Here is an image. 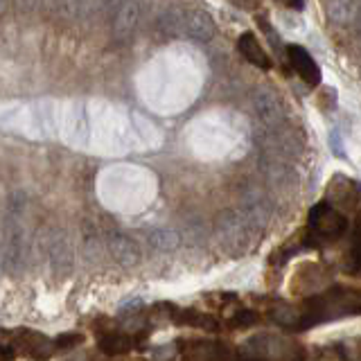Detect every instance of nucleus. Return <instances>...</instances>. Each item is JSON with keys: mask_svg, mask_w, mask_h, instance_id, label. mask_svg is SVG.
Returning a JSON list of instances; mask_svg holds the SVG:
<instances>
[{"mask_svg": "<svg viewBox=\"0 0 361 361\" xmlns=\"http://www.w3.org/2000/svg\"><path fill=\"white\" fill-rule=\"evenodd\" d=\"M310 228L319 237L334 240V237H341L345 233L348 219L336 208H332L330 203H316L310 210Z\"/></svg>", "mask_w": 361, "mask_h": 361, "instance_id": "nucleus-1", "label": "nucleus"}, {"mask_svg": "<svg viewBox=\"0 0 361 361\" xmlns=\"http://www.w3.org/2000/svg\"><path fill=\"white\" fill-rule=\"evenodd\" d=\"M23 259V231L14 217H9L5 221L3 231V267L7 269V274H16L20 269Z\"/></svg>", "mask_w": 361, "mask_h": 361, "instance_id": "nucleus-2", "label": "nucleus"}, {"mask_svg": "<svg viewBox=\"0 0 361 361\" xmlns=\"http://www.w3.org/2000/svg\"><path fill=\"white\" fill-rule=\"evenodd\" d=\"M45 246H48L52 271L59 278H66L73 269V251H71V244H68V240H66V235L59 231H52Z\"/></svg>", "mask_w": 361, "mask_h": 361, "instance_id": "nucleus-3", "label": "nucleus"}, {"mask_svg": "<svg viewBox=\"0 0 361 361\" xmlns=\"http://www.w3.org/2000/svg\"><path fill=\"white\" fill-rule=\"evenodd\" d=\"M287 54H289V61L293 66V71L302 77V82H307L310 86L321 84V68L312 59V54L307 50L300 48V45H289Z\"/></svg>", "mask_w": 361, "mask_h": 361, "instance_id": "nucleus-4", "label": "nucleus"}, {"mask_svg": "<svg viewBox=\"0 0 361 361\" xmlns=\"http://www.w3.org/2000/svg\"><path fill=\"white\" fill-rule=\"evenodd\" d=\"M138 18H140L138 5L133 0H124L120 9L116 11V16H113V37H116V41L131 39V34L138 27Z\"/></svg>", "mask_w": 361, "mask_h": 361, "instance_id": "nucleus-5", "label": "nucleus"}, {"mask_svg": "<svg viewBox=\"0 0 361 361\" xmlns=\"http://www.w3.org/2000/svg\"><path fill=\"white\" fill-rule=\"evenodd\" d=\"M16 345L25 355L37 357V359H48L52 355V350H54V343L50 341L48 336H43L39 332H32V330H20L16 334Z\"/></svg>", "mask_w": 361, "mask_h": 361, "instance_id": "nucleus-6", "label": "nucleus"}, {"mask_svg": "<svg viewBox=\"0 0 361 361\" xmlns=\"http://www.w3.org/2000/svg\"><path fill=\"white\" fill-rule=\"evenodd\" d=\"M109 251L116 257V262L124 264V267H133L138 264L140 259V248L135 244L131 237L127 235H113L109 237Z\"/></svg>", "mask_w": 361, "mask_h": 361, "instance_id": "nucleus-7", "label": "nucleus"}, {"mask_svg": "<svg viewBox=\"0 0 361 361\" xmlns=\"http://www.w3.org/2000/svg\"><path fill=\"white\" fill-rule=\"evenodd\" d=\"M237 50H240L244 54V59L248 63H253L257 68H262V71H269L271 68V59L269 54L264 52V48L259 45V41L255 39L253 32H244L240 41H237Z\"/></svg>", "mask_w": 361, "mask_h": 361, "instance_id": "nucleus-8", "label": "nucleus"}, {"mask_svg": "<svg viewBox=\"0 0 361 361\" xmlns=\"http://www.w3.org/2000/svg\"><path fill=\"white\" fill-rule=\"evenodd\" d=\"M212 34H214V23L210 20L208 14L192 11L190 16H185V37L195 41H210Z\"/></svg>", "mask_w": 361, "mask_h": 361, "instance_id": "nucleus-9", "label": "nucleus"}, {"mask_svg": "<svg viewBox=\"0 0 361 361\" xmlns=\"http://www.w3.org/2000/svg\"><path fill=\"white\" fill-rule=\"evenodd\" d=\"M255 113L259 116V120L267 122V124H276L282 118V106L278 97H274L267 90L255 95Z\"/></svg>", "mask_w": 361, "mask_h": 361, "instance_id": "nucleus-10", "label": "nucleus"}, {"mask_svg": "<svg viewBox=\"0 0 361 361\" xmlns=\"http://www.w3.org/2000/svg\"><path fill=\"white\" fill-rule=\"evenodd\" d=\"M195 348L188 350L190 361H224L226 359V348L219 343H208V341H195Z\"/></svg>", "mask_w": 361, "mask_h": 361, "instance_id": "nucleus-11", "label": "nucleus"}, {"mask_svg": "<svg viewBox=\"0 0 361 361\" xmlns=\"http://www.w3.org/2000/svg\"><path fill=\"white\" fill-rule=\"evenodd\" d=\"M327 16L336 23H348L357 16V0H325Z\"/></svg>", "mask_w": 361, "mask_h": 361, "instance_id": "nucleus-12", "label": "nucleus"}, {"mask_svg": "<svg viewBox=\"0 0 361 361\" xmlns=\"http://www.w3.org/2000/svg\"><path fill=\"white\" fill-rule=\"evenodd\" d=\"M149 244L156 248V251L169 253V251H174V248H178L180 237L172 228H158V231H152L149 233Z\"/></svg>", "mask_w": 361, "mask_h": 361, "instance_id": "nucleus-13", "label": "nucleus"}, {"mask_svg": "<svg viewBox=\"0 0 361 361\" xmlns=\"http://www.w3.org/2000/svg\"><path fill=\"white\" fill-rule=\"evenodd\" d=\"M99 348L104 355H111V357H118V355H124L131 350V338L124 336V334H109L99 341Z\"/></svg>", "mask_w": 361, "mask_h": 361, "instance_id": "nucleus-14", "label": "nucleus"}, {"mask_svg": "<svg viewBox=\"0 0 361 361\" xmlns=\"http://www.w3.org/2000/svg\"><path fill=\"white\" fill-rule=\"evenodd\" d=\"M271 319L278 325L293 327V330H300V312H296L289 305H278V307L271 310Z\"/></svg>", "mask_w": 361, "mask_h": 361, "instance_id": "nucleus-15", "label": "nucleus"}, {"mask_svg": "<svg viewBox=\"0 0 361 361\" xmlns=\"http://www.w3.org/2000/svg\"><path fill=\"white\" fill-rule=\"evenodd\" d=\"M345 269L350 271V274H355V271H359V269H361V244H357V242H355L353 251L348 253Z\"/></svg>", "mask_w": 361, "mask_h": 361, "instance_id": "nucleus-16", "label": "nucleus"}, {"mask_svg": "<svg viewBox=\"0 0 361 361\" xmlns=\"http://www.w3.org/2000/svg\"><path fill=\"white\" fill-rule=\"evenodd\" d=\"M174 321L178 325H197L199 314L195 310H180V312H174Z\"/></svg>", "mask_w": 361, "mask_h": 361, "instance_id": "nucleus-17", "label": "nucleus"}, {"mask_svg": "<svg viewBox=\"0 0 361 361\" xmlns=\"http://www.w3.org/2000/svg\"><path fill=\"white\" fill-rule=\"evenodd\" d=\"M255 321H257V314H255V312H251V310H242V312H237V314L233 316L231 325H240V327H244V325H253Z\"/></svg>", "mask_w": 361, "mask_h": 361, "instance_id": "nucleus-18", "label": "nucleus"}, {"mask_svg": "<svg viewBox=\"0 0 361 361\" xmlns=\"http://www.w3.org/2000/svg\"><path fill=\"white\" fill-rule=\"evenodd\" d=\"M82 334H61L59 338L54 341V348H59V350H68V348H73L77 343H82Z\"/></svg>", "mask_w": 361, "mask_h": 361, "instance_id": "nucleus-19", "label": "nucleus"}, {"mask_svg": "<svg viewBox=\"0 0 361 361\" xmlns=\"http://www.w3.org/2000/svg\"><path fill=\"white\" fill-rule=\"evenodd\" d=\"M199 327H208V330L210 332H217V321H214V319H210V316H199V323H197Z\"/></svg>", "mask_w": 361, "mask_h": 361, "instance_id": "nucleus-20", "label": "nucleus"}, {"mask_svg": "<svg viewBox=\"0 0 361 361\" xmlns=\"http://www.w3.org/2000/svg\"><path fill=\"white\" fill-rule=\"evenodd\" d=\"M140 300L138 298H135V300H129V302H124L122 305V307H120V314H135L133 310H140Z\"/></svg>", "mask_w": 361, "mask_h": 361, "instance_id": "nucleus-21", "label": "nucleus"}, {"mask_svg": "<svg viewBox=\"0 0 361 361\" xmlns=\"http://www.w3.org/2000/svg\"><path fill=\"white\" fill-rule=\"evenodd\" d=\"M332 147H334V154L336 156H343V152H341V140H338V133L336 131H332Z\"/></svg>", "mask_w": 361, "mask_h": 361, "instance_id": "nucleus-22", "label": "nucleus"}, {"mask_svg": "<svg viewBox=\"0 0 361 361\" xmlns=\"http://www.w3.org/2000/svg\"><path fill=\"white\" fill-rule=\"evenodd\" d=\"M280 3H285L291 9H300L302 7V0H280Z\"/></svg>", "mask_w": 361, "mask_h": 361, "instance_id": "nucleus-23", "label": "nucleus"}, {"mask_svg": "<svg viewBox=\"0 0 361 361\" xmlns=\"http://www.w3.org/2000/svg\"><path fill=\"white\" fill-rule=\"evenodd\" d=\"M357 244H361V212L357 217Z\"/></svg>", "mask_w": 361, "mask_h": 361, "instance_id": "nucleus-24", "label": "nucleus"}, {"mask_svg": "<svg viewBox=\"0 0 361 361\" xmlns=\"http://www.w3.org/2000/svg\"><path fill=\"white\" fill-rule=\"evenodd\" d=\"M34 3H37V0H18V5H20V7H25V9L32 7Z\"/></svg>", "mask_w": 361, "mask_h": 361, "instance_id": "nucleus-25", "label": "nucleus"}, {"mask_svg": "<svg viewBox=\"0 0 361 361\" xmlns=\"http://www.w3.org/2000/svg\"><path fill=\"white\" fill-rule=\"evenodd\" d=\"M5 7H7V0H0V11H5Z\"/></svg>", "mask_w": 361, "mask_h": 361, "instance_id": "nucleus-26", "label": "nucleus"}, {"mask_svg": "<svg viewBox=\"0 0 361 361\" xmlns=\"http://www.w3.org/2000/svg\"><path fill=\"white\" fill-rule=\"evenodd\" d=\"M0 264H3V257H0Z\"/></svg>", "mask_w": 361, "mask_h": 361, "instance_id": "nucleus-27", "label": "nucleus"}]
</instances>
